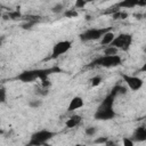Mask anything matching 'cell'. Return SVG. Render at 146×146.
<instances>
[{
    "label": "cell",
    "mask_w": 146,
    "mask_h": 146,
    "mask_svg": "<svg viewBox=\"0 0 146 146\" xmlns=\"http://www.w3.org/2000/svg\"><path fill=\"white\" fill-rule=\"evenodd\" d=\"M55 136V132L49 131V130H39L34 133H32L31 139L29 141V145L31 146H40V145H44L47 144L52 137Z\"/></svg>",
    "instance_id": "obj_3"
},
{
    "label": "cell",
    "mask_w": 146,
    "mask_h": 146,
    "mask_svg": "<svg viewBox=\"0 0 146 146\" xmlns=\"http://www.w3.org/2000/svg\"><path fill=\"white\" fill-rule=\"evenodd\" d=\"M122 79H123V81L128 84V87H129L132 91L139 90V89L143 87V84H144L143 80H141L140 78H138V76H135V75L122 74Z\"/></svg>",
    "instance_id": "obj_7"
},
{
    "label": "cell",
    "mask_w": 146,
    "mask_h": 146,
    "mask_svg": "<svg viewBox=\"0 0 146 146\" xmlns=\"http://www.w3.org/2000/svg\"><path fill=\"white\" fill-rule=\"evenodd\" d=\"M0 46H1V40H0Z\"/></svg>",
    "instance_id": "obj_31"
},
{
    "label": "cell",
    "mask_w": 146,
    "mask_h": 146,
    "mask_svg": "<svg viewBox=\"0 0 146 146\" xmlns=\"http://www.w3.org/2000/svg\"><path fill=\"white\" fill-rule=\"evenodd\" d=\"M35 94L41 95V96H46V95H48V89H47V88H42V87H40V88L35 89Z\"/></svg>",
    "instance_id": "obj_24"
},
{
    "label": "cell",
    "mask_w": 146,
    "mask_h": 146,
    "mask_svg": "<svg viewBox=\"0 0 146 146\" xmlns=\"http://www.w3.org/2000/svg\"><path fill=\"white\" fill-rule=\"evenodd\" d=\"M90 82H91V86H92V87H97V86L100 84L102 78H100L99 75H96V76H94V78L90 79Z\"/></svg>",
    "instance_id": "obj_20"
},
{
    "label": "cell",
    "mask_w": 146,
    "mask_h": 146,
    "mask_svg": "<svg viewBox=\"0 0 146 146\" xmlns=\"http://www.w3.org/2000/svg\"><path fill=\"white\" fill-rule=\"evenodd\" d=\"M41 100H39V99H33V100H30L29 102V106L30 107H32V108H38L39 106H41Z\"/></svg>",
    "instance_id": "obj_23"
},
{
    "label": "cell",
    "mask_w": 146,
    "mask_h": 146,
    "mask_svg": "<svg viewBox=\"0 0 146 146\" xmlns=\"http://www.w3.org/2000/svg\"><path fill=\"white\" fill-rule=\"evenodd\" d=\"M17 80L22 81V82H25V83H29V82H33L38 79V72L36 70H27V71H23L22 73H19L17 76H16Z\"/></svg>",
    "instance_id": "obj_8"
},
{
    "label": "cell",
    "mask_w": 146,
    "mask_h": 146,
    "mask_svg": "<svg viewBox=\"0 0 146 146\" xmlns=\"http://www.w3.org/2000/svg\"><path fill=\"white\" fill-rule=\"evenodd\" d=\"M114 33L112 32V31H108V32H106L103 36H102V40H100V43L103 44V46H106V44H111V42L113 41V39H114Z\"/></svg>",
    "instance_id": "obj_14"
},
{
    "label": "cell",
    "mask_w": 146,
    "mask_h": 146,
    "mask_svg": "<svg viewBox=\"0 0 146 146\" xmlns=\"http://www.w3.org/2000/svg\"><path fill=\"white\" fill-rule=\"evenodd\" d=\"M63 9H64L63 3H57V5H55V6L51 8V11L55 13V14H59V13L63 11Z\"/></svg>",
    "instance_id": "obj_22"
},
{
    "label": "cell",
    "mask_w": 146,
    "mask_h": 146,
    "mask_svg": "<svg viewBox=\"0 0 146 146\" xmlns=\"http://www.w3.org/2000/svg\"><path fill=\"white\" fill-rule=\"evenodd\" d=\"M36 72H38V79L42 81V80L48 79L50 74L56 73V72H60V68H58V67H51V68H38Z\"/></svg>",
    "instance_id": "obj_9"
},
{
    "label": "cell",
    "mask_w": 146,
    "mask_h": 146,
    "mask_svg": "<svg viewBox=\"0 0 146 146\" xmlns=\"http://www.w3.org/2000/svg\"><path fill=\"white\" fill-rule=\"evenodd\" d=\"M107 141V137H102V138H97L95 140L96 144H105Z\"/></svg>",
    "instance_id": "obj_28"
},
{
    "label": "cell",
    "mask_w": 146,
    "mask_h": 146,
    "mask_svg": "<svg viewBox=\"0 0 146 146\" xmlns=\"http://www.w3.org/2000/svg\"><path fill=\"white\" fill-rule=\"evenodd\" d=\"M117 48L113 47V46H108L107 48L104 49V55H116L117 54Z\"/></svg>",
    "instance_id": "obj_18"
},
{
    "label": "cell",
    "mask_w": 146,
    "mask_h": 146,
    "mask_svg": "<svg viewBox=\"0 0 146 146\" xmlns=\"http://www.w3.org/2000/svg\"><path fill=\"white\" fill-rule=\"evenodd\" d=\"M121 63H122V59L117 54L116 55H104V56H100V57L94 59L89 66H91V67L100 66V67L110 68V67H115V66L120 65Z\"/></svg>",
    "instance_id": "obj_2"
},
{
    "label": "cell",
    "mask_w": 146,
    "mask_h": 146,
    "mask_svg": "<svg viewBox=\"0 0 146 146\" xmlns=\"http://www.w3.org/2000/svg\"><path fill=\"white\" fill-rule=\"evenodd\" d=\"M131 43H132V35L131 34H127V33H121L117 36H114L113 41L108 46H113V47H115V48H117L120 50L127 51L130 48Z\"/></svg>",
    "instance_id": "obj_5"
},
{
    "label": "cell",
    "mask_w": 146,
    "mask_h": 146,
    "mask_svg": "<svg viewBox=\"0 0 146 146\" xmlns=\"http://www.w3.org/2000/svg\"><path fill=\"white\" fill-rule=\"evenodd\" d=\"M105 1H110V0H105Z\"/></svg>",
    "instance_id": "obj_32"
},
{
    "label": "cell",
    "mask_w": 146,
    "mask_h": 146,
    "mask_svg": "<svg viewBox=\"0 0 146 146\" xmlns=\"http://www.w3.org/2000/svg\"><path fill=\"white\" fill-rule=\"evenodd\" d=\"M137 6H139V7H145V6H146V0H138Z\"/></svg>",
    "instance_id": "obj_29"
},
{
    "label": "cell",
    "mask_w": 146,
    "mask_h": 146,
    "mask_svg": "<svg viewBox=\"0 0 146 146\" xmlns=\"http://www.w3.org/2000/svg\"><path fill=\"white\" fill-rule=\"evenodd\" d=\"M86 3V0H75V8H83Z\"/></svg>",
    "instance_id": "obj_26"
},
{
    "label": "cell",
    "mask_w": 146,
    "mask_h": 146,
    "mask_svg": "<svg viewBox=\"0 0 146 146\" xmlns=\"http://www.w3.org/2000/svg\"><path fill=\"white\" fill-rule=\"evenodd\" d=\"M6 98H7V91L3 87H0V104L5 103Z\"/></svg>",
    "instance_id": "obj_21"
},
{
    "label": "cell",
    "mask_w": 146,
    "mask_h": 146,
    "mask_svg": "<svg viewBox=\"0 0 146 146\" xmlns=\"http://www.w3.org/2000/svg\"><path fill=\"white\" fill-rule=\"evenodd\" d=\"M114 96H112L111 94H108L103 102L100 103V105L98 106L97 111L94 114V117L96 120H100V121H107V120H112L115 117V111L113 110V104H114Z\"/></svg>",
    "instance_id": "obj_1"
},
{
    "label": "cell",
    "mask_w": 146,
    "mask_h": 146,
    "mask_svg": "<svg viewBox=\"0 0 146 146\" xmlns=\"http://www.w3.org/2000/svg\"><path fill=\"white\" fill-rule=\"evenodd\" d=\"M81 121H82V117L78 114H74V115H72L67 119V121L65 122V125L67 128H74V127L79 125L81 123Z\"/></svg>",
    "instance_id": "obj_12"
},
{
    "label": "cell",
    "mask_w": 146,
    "mask_h": 146,
    "mask_svg": "<svg viewBox=\"0 0 146 146\" xmlns=\"http://www.w3.org/2000/svg\"><path fill=\"white\" fill-rule=\"evenodd\" d=\"M112 96H117V95H125L127 94V88H124V87H122V86H120V84H116V86H114L113 88H112V90H111V92H110Z\"/></svg>",
    "instance_id": "obj_15"
},
{
    "label": "cell",
    "mask_w": 146,
    "mask_h": 146,
    "mask_svg": "<svg viewBox=\"0 0 146 146\" xmlns=\"http://www.w3.org/2000/svg\"><path fill=\"white\" fill-rule=\"evenodd\" d=\"M137 2L138 0H122L120 1L119 3H116V7L117 8H125V9H129V8H133L137 6Z\"/></svg>",
    "instance_id": "obj_13"
},
{
    "label": "cell",
    "mask_w": 146,
    "mask_h": 146,
    "mask_svg": "<svg viewBox=\"0 0 146 146\" xmlns=\"http://www.w3.org/2000/svg\"><path fill=\"white\" fill-rule=\"evenodd\" d=\"M96 131H97V129L95 127H88L86 129V135L87 136H94L96 133Z\"/></svg>",
    "instance_id": "obj_25"
},
{
    "label": "cell",
    "mask_w": 146,
    "mask_h": 146,
    "mask_svg": "<svg viewBox=\"0 0 146 146\" xmlns=\"http://www.w3.org/2000/svg\"><path fill=\"white\" fill-rule=\"evenodd\" d=\"M132 139L133 140H137V141H144V140H146V129H145V125H140V127H138L135 130L133 136H132Z\"/></svg>",
    "instance_id": "obj_11"
},
{
    "label": "cell",
    "mask_w": 146,
    "mask_h": 146,
    "mask_svg": "<svg viewBox=\"0 0 146 146\" xmlns=\"http://www.w3.org/2000/svg\"><path fill=\"white\" fill-rule=\"evenodd\" d=\"M72 47V42L68 41V40H64V41H59L57 42L54 47H52V51H51V55H50V59H55V58H58L60 55L67 52Z\"/></svg>",
    "instance_id": "obj_6"
},
{
    "label": "cell",
    "mask_w": 146,
    "mask_h": 146,
    "mask_svg": "<svg viewBox=\"0 0 146 146\" xmlns=\"http://www.w3.org/2000/svg\"><path fill=\"white\" fill-rule=\"evenodd\" d=\"M91 1H96V0H86V2H91Z\"/></svg>",
    "instance_id": "obj_30"
},
{
    "label": "cell",
    "mask_w": 146,
    "mask_h": 146,
    "mask_svg": "<svg viewBox=\"0 0 146 146\" xmlns=\"http://www.w3.org/2000/svg\"><path fill=\"white\" fill-rule=\"evenodd\" d=\"M123 145L124 146H133V141L129 138H123Z\"/></svg>",
    "instance_id": "obj_27"
},
{
    "label": "cell",
    "mask_w": 146,
    "mask_h": 146,
    "mask_svg": "<svg viewBox=\"0 0 146 146\" xmlns=\"http://www.w3.org/2000/svg\"><path fill=\"white\" fill-rule=\"evenodd\" d=\"M83 105H84L83 99L81 97H79V96H75V97H73L71 99V102L68 104V107H67V111L68 112H73L75 110H79V108L83 107Z\"/></svg>",
    "instance_id": "obj_10"
},
{
    "label": "cell",
    "mask_w": 146,
    "mask_h": 146,
    "mask_svg": "<svg viewBox=\"0 0 146 146\" xmlns=\"http://www.w3.org/2000/svg\"><path fill=\"white\" fill-rule=\"evenodd\" d=\"M19 17H21L19 11H11V13H9L8 15L5 16L6 19H17V18H19Z\"/></svg>",
    "instance_id": "obj_19"
},
{
    "label": "cell",
    "mask_w": 146,
    "mask_h": 146,
    "mask_svg": "<svg viewBox=\"0 0 146 146\" xmlns=\"http://www.w3.org/2000/svg\"><path fill=\"white\" fill-rule=\"evenodd\" d=\"M64 16L67 17V18H74V17H78L79 14H78V11L75 9L72 8V9H67L66 11H64Z\"/></svg>",
    "instance_id": "obj_17"
},
{
    "label": "cell",
    "mask_w": 146,
    "mask_h": 146,
    "mask_svg": "<svg viewBox=\"0 0 146 146\" xmlns=\"http://www.w3.org/2000/svg\"><path fill=\"white\" fill-rule=\"evenodd\" d=\"M112 31V27H103V29H89L86 30L83 33L80 34V40L86 42V41H94L100 39L106 32Z\"/></svg>",
    "instance_id": "obj_4"
},
{
    "label": "cell",
    "mask_w": 146,
    "mask_h": 146,
    "mask_svg": "<svg viewBox=\"0 0 146 146\" xmlns=\"http://www.w3.org/2000/svg\"><path fill=\"white\" fill-rule=\"evenodd\" d=\"M128 17V14L124 13V11H121L120 9H117L116 11L113 13V18L114 19H124Z\"/></svg>",
    "instance_id": "obj_16"
}]
</instances>
